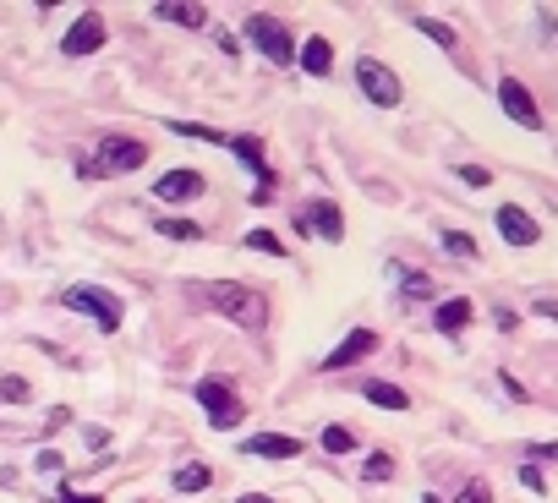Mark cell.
Here are the masks:
<instances>
[{
	"mask_svg": "<svg viewBox=\"0 0 558 503\" xmlns=\"http://www.w3.org/2000/svg\"><path fill=\"white\" fill-rule=\"evenodd\" d=\"M362 394L372 405H383V411H411V394L400 389V383H383V378H372V383H362Z\"/></svg>",
	"mask_w": 558,
	"mask_h": 503,
	"instance_id": "cell-17",
	"label": "cell"
},
{
	"mask_svg": "<svg viewBox=\"0 0 558 503\" xmlns=\"http://www.w3.org/2000/svg\"><path fill=\"white\" fill-rule=\"evenodd\" d=\"M520 482H526L531 493H542V471H537V465H526V471H520Z\"/></svg>",
	"mask_w": 558,
	"mask_h": 503,
	"instance_id": "cell-32",
	"label": "cell"
},
{
	"mask_svg": "<svg viewBox=\"0 0 558 503\" xmlns=\"http://www.w3.org/2000/svg\"><path fill=\"white\" fill-rule=\"evenodd\" d=\"M301 72H312V77H329L334 72V50H329V39H318V33H312L307 44H301Z\"/></svg>",
	"mask_w": 558,
	"mask_h": 503,
	"instance_id": "cell-16",
	"label": "cell"
},
{
	"mask_svg": "<svg viewBox=\"0 0 558 503\" xmlns=\"http://www.w3.org/2000/svg\"><path fill=\"white\" fill-rule=\"evenodd\" d=\"M356 83H362V93H367L372 104H383V110H394V104L405 99L400 77H394L383 61H372V55H362V61H356Z\"/></svg>",
	"mask_w": 558,
	"mask_h": 503,
	"instance_id": "cell-6",
	"label": "cell"
},
{
	"mask_svg": "<svg viewBox=\"0 0 558 503\" xmlns=\"http://www.w3.org/2000/svg\"><path fill=\"white\" fill-rule=\"evenodd\" d=\"M296 230H312V236H323V241H340L345 236L340 203H329V197H312V203L296 214Z\"/></svg>",
	"mask_w": 558,
	"mask_h": 503,
	"instance_id": "cell-8",
	"label": "cell"
},
{
	"mask_svg": "<svg viewBox=\"0 0 558 503\" xmlns=\"http://www.w3.org/2000/svg\"><path fill=\"white\" fill-rule=\"evenodd\" d=\"M400 296H405V301H433V296H438L433 274H416V268H405V279H400Z\"/></svg>",
	"mask_w": 558,
	"mask_h": 503,
	"instance_id": "cell-20",
	"label": "cell"
},
{
	"mask_svg": "<svg viewBox=\"0 0 558 503\" xmlns=\"http://www.w3.org/2000/svg\"><path fill=\"white\" fill-rule=\"evenodd\" d=\"M247 454H258V460H296L301 438H290V432H252Z\"/></svg>",
	"mask_w": 558,
	"mask_h": 503,
	"instance_id": "cell-14",
	"label": "cell"
},
{
	"mask_svg": "<svg viewBox=\"0 0 558 503\" xmlns=\"http://www.w3.org/2000/svg\"><path fill=\"white\" fill-rule=\"evenodd\" d=\"M170 132H181V137H197V143H225V148H230V137L219 132V126H192V121H170Z\"/></svg>",
	"mask_w": 558,
	"mask_h": 503,
	"instance_id": "cell-21",
	"label": "cell"
},
{
	"mask_svg": "<svg viewBox=\"0 0 558 503\" xmlns=\"http://www.w3.org/2000/svg\"><path fill=\"white\" fill-rule=\"evenodd\" d=\"M362 476H367V482H389V476H394V454H389V449H378V454H372V460L362 465Z\"/></svg>",
	"mask_w": 558,
	"mask_h": 503,
	"instance_id": "cell-24",
	"label": "cell"
},
{
	"mask_svg": "<svg viewBox=\"0 0 558 503\" xmlns=\"http://www.w3.org/2000/svg\"><path fill=\"white\" fill-rule=\"evenodd\" d=\"M323 449H329V454H351L356 449V432L351 427H323Z\"/></svg>",
	"mask_w": 558,
	"mask_h": 503,
	"instance_id": "cell-23",
	"label": "cell"
},
{
	"mask_svg": "<svg viewBox=\"0 0 558 503\" xmlns=\"http://www.w3.org/2000/svg\"><path fill=\"white\" fill-rule=\"evenodd\" d=\"M55 503H104V498H93V493H88V498H77V493H55Z\"/></svg>",
	"mask_w": 558,
	"mask_h": 503,
	"instance_id": "cell-33",
	"label": "cell"
},
{
	"mask_svg": "<svg viewBox=\"0 0 558 503\" xmlns=\"http://www.w3.org/2000/svg\"><path fill=\"white\" fill-rule=\"evenodd\" d=\"M460 181H465V186H471V192H476V186H487V181H493V175H487L482 165H460Z\"/></svg>",
	"mask_w": 558,
	"mask_h": 503,
	"instance_id": "cell-29",
	"label": "cell"
},
{
	"mask_svg": "<svg viewBox=\"0 0 558 503\" xmlns=\"http://www.w3.org/2000/svg\"><path fill=\"white\" fill-rule=\"evenodd\" d=\"M230 154H236L241 165L258 170V203H269V197H274V175H269V159H263V137H230Z\"/></svg>",
	"mask_w": 558,
	"mask_h": 503,
	"instance_id": "cell-12",
	"label": "cell"
},
{
	"mask_svg": "<svg viewBox=\"0 0 558 503\" xmlns=\"http://www.w3.org/2000/svg\"><path fill=\"white\" fill-rule=\"evenodd\" d=\"M460 503H493V487H487V482H471L460 493Z\"/></svg>",
	"mask_w": 558,
	"mask_h": 503,
	"instance_id": "cell-30",
	"label": "cell"
},
{
	"mask_svg": "<svg viewBox=\"0 0 558 503\" xmlns=\"http://www.w3.org/2000/svg\"><path fill=\"white\" fill-rule=\"evenodd\" d=\"M247 39L258 44L274 66H290V61H296V39H290V28L274 17V11H252V17H247Z\"/></svg>",
	"mask_w": 558,
	"mask_h": 503,
	"instance_id": "cell-5",
	"label": "cell"
},
{
	"mask_svg": "<svg viewBox=\"0 0 558 503\" xmlns=\"http://www.w3.org/2000/svg\"><path fill=\"white\" fill-rule=\"evenodd\" d=\"M444 247L455 252V257H471V263H476V257H482V247H476V241L465 236V230H444Z\"/></svg>",
	"mask_w": 558,
	"mask_h": 503,
	"instance_id": "cell-26",
	"label": "cell"
},
{
	"mask_svg": "<svg viewBox=\"0 0 558 503\" xmlns=\"http://www.w3.org/2000/svg\"><path fill=\"white\" fill-rule=\"evenodd\" d=\"M197 405H203L208 427H219V432H230V427L247 421V405H241V394H236L230 378H203L197 383Z\"/></svg>",
	"mask_w": 558,
	"mask_h": 503,
	"instance_id": "cell-2",
	"label": "cell"
},
{
	"mask_svg": "<svg viewBox=\"0 0 558 503\" xmlns=\"http://www.w3.org/2000/svg\"><path fill=\"white\" fill-rule=\"evenodd\" d=\"M236 503H274V498H263V493H247V498H236Z\"/></svg>",
	"mask_w": 558,
	"mask_h": 503,
	"instance_id": "cell-34",
	"label": "cell"
},
{
	"mask_svg": "<svg viewBox=\"0 0 558 503\" xmlns=\"http://www.w3.org/2000/svg\"><path fill=\"white\" fill-rule=\"evenodd\" d=\"M208 307H214L219 318L241 323V329H263V296H252L236 279H214V285H208Z\"/></svg>",
	"mask_w": 558,
	"mask_h": 503,
	"instance_id": "cell-1",
	"label": "cell"
},
{
	"mask_svg": "<svg viewBox=\"0 0 558 503\" xmlns=\"http://www.w3.org/2000/svg\"><path fill=\"white\" fill-rule=\"evenodd\" d=\"M154 11H159L165 22H181V28H208V11L192 6V0H159Z\"/></svg>",
	"mask_w": 558,
	"mask_h": 503,
	"instance_id": "cell-18",
	"label": "cell"
},
{
	"mask_svg": "<svg viewBox=\"0 0 558 503\" xmlns=\"http://www.w3.org/2000/svg\"><path fill=\"white\" fill-rule=\"evenodd\" d=\"M154 197L159 203H192V197H203V175L197 170H165L154 181Z\"/></svg>",
	"mask_w": 558,
	"mask_h": 503,
	"instance_id": "cell-13",
	"label": "cell"
},
{
	"mask_svg": "<svg viewBox=\"0 0 558 503\" xmlns=\"http://www.w3.org/2000/svg\"><path fill=\"white\" fill-rule=\"evenodd\" d=\"M104 44V17L99 11H83V17L72 22V33L61 39V55H72V61H83V55H93Z\"/></svg>",
	"mask_w": 558,
	"mask_h": 503,
	"instance_id": "cell-9",
	"label": "cell"
},
{
	"mask_svg": "<svg viewBox=\"0 0 558 503\" xmlns=\"http://www.w3.org/2000/svg\"><path fill=\"white\" fill-rule=\"evenodd\" d=\"M422 503H438V498H422Z\"/></svg>",
	"mask_w": 558,
	"mask_h": 503,
	"instance_id": "cell-35",
	"label": "cell"
},
{
	"mask_svg": "<svg viewBox=\"0 0 558 503\" xmlns=\"http://www.w3.org/2000/svg\"><path fill=\"white\" fill-rule=\"evenodd\" d=\"M247 247H258V252H269V257H285V241H279L274 230H252Z\"/></svg>",
	"mask_w": 558,
	"mask_h": 503,
	"instance_id": "cell-28",
	"label": "cell"
},
{
	"mask_svg": "<svg viewBox=\"0 0 558 503\" xmlns=\"http://www.w3.org/2000/svg\"><path fill=\"white\" fill-rule=\"evenodd\" d=\"M498 236H504L509 247H537V241H542V230H537V219H531L526 208L504 203V208H498Z\"/></svg>",
	"mask_w": 558,
	"mask_h": 503,
	"instance_id": "cell-11",
	"label": "cell"
},
{
	"mask_svg": "<svg viewBox=\"0 0 558 503\" xmlns=\"http://www.w3.org/2000/svg\"><path fill=\"white\" fill-rule=\"evenodd\" d=\"M498 104H504V115H509L515 126H526V132H542V110H537V99H531L526 83L504 77V83H498Z\"/></svg>",
	"mask_w": 558,
	"mask_h": 503,
	"instance_id": "cell-7",
	"label": "cell"
},
{
	"mask_svg": "<svg viewBox=\"0 0 558 503\" xmlns=\"http://www.w3.org/2000/svg\"><path fill=\"white\" fill-rule=\"evenodd\" d=\"M416 28H422L427 33V39H433V44H444V50H455V28H449V22H427V17H416Z\"/></svg>",
	"mask_w": 558,
	"mask_h": 503,
	"instance_id": "cell-25",
	"label": "cell"
},
{
	"mask_svg": "<svg viewBox=\"0 0 558 503\" xmlns=\"http://www.w3.org/2000/svg\"><path fill=\"white\" fill-rule=\"evenodd\" d=\"M537 460H558V443H531V465Z\"/></svg>",
	"mask_w": 558,
	"mask_h": 503,
	"instance_id": "cell-31",
	"label": "cell"
},
{
	"mask_svg": "<svg viewBox=\"0 0 558 503\" xmlns=\"http://www.w3.org/2000/svg\"><path fill=\"white\" fill-rule=\"evenodd\" d=\"M372 350H378V334L372 329H351L340 339V345L329 350V361H323V372H340V367H356V361H367Z\"/></svg>",
	"mask_w": 558,
	"mask_h": 503,
	"instance_id": "cell-10",
	"label": "cell"
},
{
	"mask_svg": "<svg viewBox=\"0 0 558 503\" xmlns=\"http://www.w3.org/2000/svg\"><path fill=\"white\" fill-rule=\"evenodd\" d=\"M28 378H0V405H22V400H28Z\"/></svg>",
	"mask_w": 558,
	"mask_h": 503,
	"instance_id": "cell-27",
	"label": "cell"
},
{
	"mask_svg": "<svg viewBox=\"0 0 558 503\" xmlns=\"http://www.w3.org/2000/svg\"><path fill=\"white\" fill-rule=\"evenodd\" d=\"M61 301H66L72 312H83V318H93L104 334H115V329H121V318H126L121 296H110V290H99V285H72Z\"/></svg>",
	"mask_w": 558,
	"mask_h": 503,
	"instance_id": "cell-4",
	"label": "cell"
},
{
	"mask_svg": "<svg viewBox=\"0 0 558 503\" xmlns=\"http://www.w3.org/2000/svg\"><path fill=\"white\" fill-rule=\"evenodd\" d=\"M159 236H170V241H197L203 236V225H192V219H159Z\"/></svg>",
	"mask_w": 558,
	"mask_h": 503,
	"instance_id": "cell-22",
	"label": "cell"
},
{
	"mask_svg": "<svg viewBox=\"0 0 558 503\" xmlns=\"http://www.w3.org/2000/svg\"><path fill=\"white\" fill-rule=\"evenodd\" d=\"M471 318H476V307H471V301H465V296H455V301H444V307H438L433 329L455 339V334H465V329H471Z\"/></svg>",
	"mask_w": 558,
	"mask_h": 503,
	"instance_id": "cell-15",
	"label": "cell"
},
{
	"mask_svg": "<svg viewBox=\"0 0 558 503\" xmlns=\"http://www.w3.org/2000/svg\"><path fill=\"white\" fill-rule=\"evenodd\" d=\"M148 165V143H137V137H99V159H88V165H77L83 175H126V170H143Z\"/></svg>",
	"mask_w": 558,
	"mask_h": 503,
	"instance_id": "cell-3",
	"label": "cell"
},
{
	"mask_svg": "<svg viewBox=\"0 0 558 503\" xmlns=\"http://www.w3.org/2000/svg\"><path fill=\"white\" fill-rule=\"evenodd\" d=\"M208 482H214V471H208V465H181V471L170 476V487H176V493H203Z\"/></svg>",
	"mask_w": 558,
	"mask_h": 503,
	"instance_id": "cell-19",
	"label": "cell"
}]
</instances>
